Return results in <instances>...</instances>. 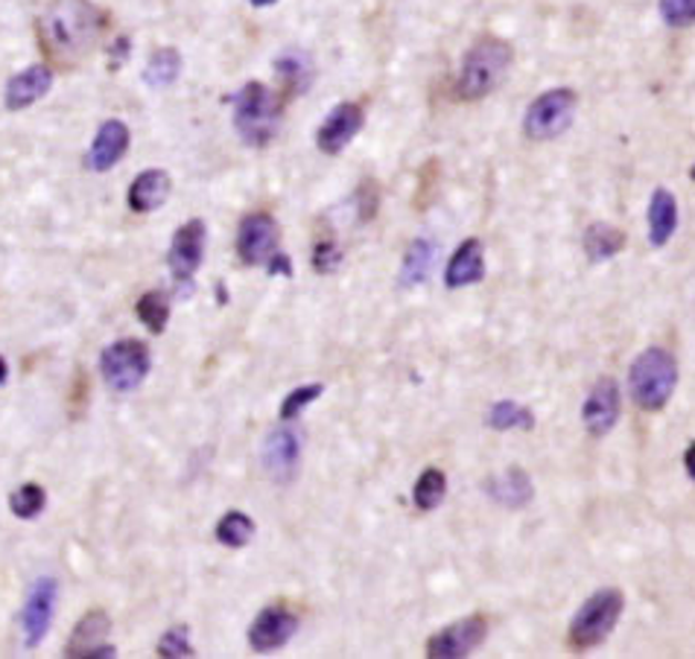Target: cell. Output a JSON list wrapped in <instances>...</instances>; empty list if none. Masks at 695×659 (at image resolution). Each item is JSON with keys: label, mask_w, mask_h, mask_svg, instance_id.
I'll return each instance as SVG.
<instances>
[{"label": "cell", "mask_w": 695, "mask_h": 659, "mask_svg": "<svg viewBox=\"0 0 695 659\" xmlns=\"http://www.w3.org/2000/svg\"><path fill=\"white\" fill-rule=\"evenodd\" d=\"M622 412V400H620V386L617 379L602 377L590 388L588 400L581 406V423L588 429L594 437H605L617 426Z\"/></svg>", "instance_id": "obj_14"}, {"label": "cell", "mask_w": 695, "mask_h": 659, "mask_svg": "<svg viewBox=\"0 0 695 659\" xmlns=\"http://www.w3.org/2000/svg\"><path fill=\"white\" fill-rule=\"evenodd\" d=\"M576 91L570 88H553V91H544L538 99H532V106L526 108V117H523V132L530 141H555L558 134H564L570 129L573 117H576Z\"/></svg>", "instance_id": "obj_7"}, {"label": "cell", "mask_w": 695, "mask_h": 659, "mask_svg": "<svg viewBox=\"0 0 695 659\" xmlns=\"http://www.w3.org/2000/svg\"><path fill=\"white\" fill-rule=\"evenodd\" d=\"M485 278V248L480 239H464L462 246L456 248L450 263H447L445 287L462 289L471 283H480Z\"/></svg>", "instance_id": "obj_19"}, {"label": "cell", "mask_w": 695, "mask_h": 659, "mask_svg": "<svg viewBox=\"0 0 695 659\" xmlns=\"http://www.w3.org/2000/svg\"><path fill=\"white\" fill-rule=\"evenodd\" d=\"M205 239L207 228L202 219H191V223H184L182 228L173 234L167 263H170V272H173L175 283L182 287V295H188L193 289V278H196L199 266L205 260Z\"/></svg>", "instance_id": "obj_9"}, {"label": "cell", "mask_w": 695, "mask_h": 659, "mask_svg": "<svg viewBox=\"0 0 695 659\" xmlns=\"http://www.w3.org/2000/svg\"><path fill=\"white\" fill-rule=\"evenodd\" d=\"M324 395V386L322 382H310V386H298L292 388L290 395L284 397V403H281V421H296L298 414L304 412L307 406L316 403L319 397Z\"/></svg>", "instance_id": "obj_33"}, {"label": "cell", "mask_w": 695, "mask_h": 659, "mask_svg": "<svg viewBox=\"0 0 695 659\" xmlns=\"http://www.w3.org/2000/svg\"><path fill=\"white\" fill-rule=\"evenodd\" d=\"M135 313H138V318L143 322V327H149L158 336V333H164L167 322H170V298H167L164 292L152 289V292L138 298Z\"/></svg>", "instance_id": "obj_30"}, {"label": "cell", "mask_w": 695, "mask_h": 659, "mask_svg": "<svg viewBox=\"0 0 695 659\" xmlns=\"http://www.w3.org/2000/svg\"><path fill=\"white\" fill-rule=\"evenodd\" d=\"M447 496V476L439 471V467H427V471L418 476L413 490V503L418 511L430 514L436 511Z\"/></svg>", "instance_id": "obj_27"}, {"label": "cell", "mask_w": 695, "mask_h": 659, "mask_svg": "<svg viewBox=\"0 0 695 659\" xmlns=\"http://www.w3.org/2000/svg\"><path fill=\"white\" fill-rule=\"evenodd\" d=\"M485 494H489L496 505H503L509 511H517V508H526V505L532 503L535 485H532V478L526 476V471H521V467H509L505 473H500V476L485 482Z\"/></svg>", "instance_id": "obj_20"}, {"label": "cell", "mask_w": 695, "mask_h": 659, "mask_svg": "<svg viewBox=\"0 0 695 659\" xmlns=\"http://www.w3.org/2000/svg\"><path fill=\"white\" fill-rule=\"evenodd\" d=\"M622 248H626V231L617 225L594 223L585 231V255H588L590 263H605V260L620 255Z\"/></svg>", "instance_id": "obj_24"}, {"label": "cell", "mask_w": 695, "mask_h": 659, "mask_svg": "<svg viewBox=\"0 0 695 659\" xmlns=\"http://www.w3.org/2000/svg\"><path fill=\"white\" fill-rule=\"evenodd\" d=\"M108 630H111V618L106 611H88L76 622L74 634L65 645V657H115V645H106Z\"/></svg>", "instance_id": "obj_16"}, {"label": "cell", "mask_w": 695, "mask_h": 659, "mask_svg": "<svg viewBox=\"0 0 695 659\" xmlns=\"http://www.w3.org/2000/svg\"><path fill=\"white\" fill-rule=\"evenodd\" d=\"M622 607H626V602H622L620 590H599V593L590 595L570 622L567 642H570L573 651H590L596 645H602L620 622Z\"/></svg>", "instance_id": "obj_5"}, {"label": "cell", "mask_w": 695, "mask_h": 659, "mask_svg": "<svg viewBox=\"0 0 695 659\" xmlns=\"http://www.w3.org/2000/svg\"><path fill=\"white\" fill-rule=\"evenodd\" d=\"M489 636V618L485 616H468L459 618L453 625L441 627L439 634L430 636L427 642V657L430 659H462L471 657Z\"/></svg>", "instance_id": "obj_10"}, {"label": "cell", "mask_w": 695, "mask_h": 659, "mask_svg": "<svg viewBox=\"0 0 695 659\" xmlns=\"http://www.w3.org/2000/svg\"><path fill=\"white\" fill-rule=\"evenodd\" d=\"M170 187H173V182H170V175L164 170H147L129 187V207L135 214H152V210L164 205L167 196H170Z\"/></svg>", "instance_id": "obj_22"}, {"label": "cell", "mask_w": 695, "mask_h": 659, "mask_svg": "<svg viewBox=\"0 0 695 659\" xmlns=\"http://www.w3.org/2000/svg\"><path fill=\"white\" fill-rule=\"evenodd\" d=\"M281 115L284 102L260 83H246L234 97V129L248 147H269L281 129Z\"/></svg>", "instance_id": "obj_3"}, {"label": "cell", "mask_w": 695, "mask_h": 659, "mask_svg": "<svg viewBox=\"0 0 695 659\" xmlns=\"http://www.w3.org/2000/svg\"><path fill=\"white\" fill-rule=\"evenodd\" d=\"M158 657H164V659L196 657V651H193V645H191V627H184V625L170 627V630L161 636V642H158Z\"/></svg>", "instance_id": "obj_32"}, {"label": "cell", "mask_w": 695, "mask_h": 659, "mask_svg": "<svg viewBox=\"0 0 695 659\" xmlns=\"http://www.w3.org/2000/svg\"><path fill=\"white\" fill-rule=\"evenodd\" d=\"M491 429L496 432H512V429H535V414L526 406H517L514 400H500L489 409L485 418Z\"/></svg>", "instance_id": "obj_29"}, {"label": "cell", "mask_w": 695, "mask_h": 659, "mask_svg": "<svg viewBox=\"0 0 695 659\" xmlns=\"http://www.w3.org/2000/svg\"><path fill=\"white\" fill-rule=\"evenodd\" d=\"M663 21L675 30L693 24L695 18V0H661Z\"/></svg>", "instance_id": "obj_34"}, {"label": "cell", "mask_w": 695, "mask_h": 659, "mask_svg": "<svg viewBox=\"0 0 695 659\" xmlns=\"http://www.w3.org/2000/svg\"><path fill=\"white\" fill-rule=\"evenodd\" d=\"M356 207H360V219L363 223H372L377 216V207H381V190L374 182H363V187L356 190Z\"/></svg>", "instance_id": "obj_36"}, {"label": "cell", "mask_w": 695, "mask_h": 659, "mask_svg": "<svg viewBox=\"0 0 695 659\" xmlns=\"http://www.w3.org/2000/svg\"><path fill=\"white\" fill-rule=\"evenodd\" d=\"M58 602V584L53 577H39L26 595L24 613H21V630H24L26 648H39L53 625V613Z\"/></svg>", "instance_id": "obj_12"}, {"label": "cell", "mask_w": 695, "mask_h": 659, "mask_svg": "<svg viewBox=\"0 0 695 659\" xmlns=\"http://www.w3.org/2000/svg\"><path fill=\"white\" fill-rule=\"evenodd\" d=\"M365 123L363 106L356 102H340L331 115L324 117V123L316 132V147L322 149L324 155H340L348 143L354 141Z\"/></svg>", "instance_id": "obj_15"}, {"label": "cell", "mask_w": 695, "mask_h": 659, "mask_svg": "<svg viewBox=\"0 0 695 659\" xmlns=\"http://www.w3.org/2000/svg\"><path fill=\"white\" fill-rule=\"evenodd\" d=\"M50 88H53V71L47 65H33L9 79L3 99H7L9 111H21V108L39 102Z\"/></svg>", "instance_id": "obj_18"}, {"label": "cell", "mask_w": 695, "mask_h": 659, "mask_svg": "<svg viewBox=\"0 0 695 659\" xmlns=\"http://www.w3.org/2000/svg\"><path fill=\"white\" fill-rule=\"evenodd\" d=\"M257 526L255 519L243 511H228L220 522H216V543L228 545V549H243V545L252 543Z\"/></svg>", "instance_id": "obj_28"}, {"label": "cell", "mask_w": 695, "mask_h": 659, "mask_svg": "<svg viewBox=\"0 0 695 659\" xmlns=\"http://www.w3.org/2000/svg\"><path fill=\"white\" fill-rule=\"evenodd\" d=\"M7 374H9L7 359H3V356H0V386H3V382H7Z\"/></svg>", "instance_id": "obj_39"}, {"label": "cell", "mask_w": 695, "mask_h": 659, "mask_svg": "<svg viewBox=\"0 0 695 659\" xmlns=\"http://www.w3.org/2000/svg\"><path fill=\"white\" fill-rule=\"evenodd\" d=\"M301 455H304V432L292 421H281V426L269 429L260 446V462L275 485L296 482L301 471Z\"/></svg>", "instance_id": "obj_8"}, {"label": "cell", "mask_w": 695, "mask_h": 659, "mask_svg": "<svg viewBox=\"0 0 695 659\" xmlns=\"http://www.w3.org/2000/svg\"><path fill=\"white\" fill-rule=\"evenodd\" d=\"M44 505H47V494L35 482H26V485H21L15 494L9 496V511L15 514L18 519L39 517L44 511Z\"/></svg>", "instance_id": "obj_31"}, {"label": "cell", "mask_w": 695, "mask_h": 659, "mask_svg": "<svg viewBox=\"0 0 695 659\" xmlns=\"http://www.w3.org/2000/svg\"><path fill=\"white\" fill-rule=\"evenodd\" d=\"M275 74L281 76L292 94H301L313 83V58L307 56L304 50H284L281 56L275 58Z\"/></svg>", "instance_id": "obj_25"}, {"label": "cell", "mask_w": 695, "mask_h": 659, "mask_svg": "<svg viewBox=\"0 0 695 659\" xmlns=\"http://www.w3.org/2000/svg\"><path fill=\"white\" fill-rule=\"evenodd\" d=\"M281 239V225L272 214H248L243 216L240 231H237V255L246 266H266V260L275 255Z\"/></svg>", "instance_id": "obj_11"}, {"label": "cell", "mask_w": 695, "mask_h": 659, "mask_svg": "<svg viewBox=\"0 0 695 659\" xmlns=\"http://www.w3.org/2000/svg\"><path fill=\"white\" fill-rule=\"evenodd\" d=\"M149 347L138 338H120L115 345H108L99 356V374L115 395H129L141 386L149 374Z\"/></svg>", "instance_id": "obj_6"}, {"label": "cell", "mask_w": 695, "mask_h": 659, "mask_svg": "<svg viewBox=\"0 0 695 659\" xmlns=\"http://www.w3.org/2000/svg\"><path fill=\"white\" fill-rule=\"evenodd\" d=\"M252 7H272V3H278V0H248Z\"/></svg>", "instance_id": "obj_40"}, {"label": "cell", "mask_w": 695, "mask_h": 659, "mask_svg": "<svg viewBox=\"0 0 695 659\" xmlns=\"http://www.w3.org/2000/svg\"><path fill=\"white\" fill-rule=\"evenodd\" d=\"M509 67H512V47H509V42L485 35L464 53L462 71H459V79H456V94L464 102H477V99L489 97L496 85L503 83Z\"/></svg>", "instance_id": "obj_2"}, {"label": "cell", "mask_w": 695, "mask_h": 659, "mask_svg": "<svg viewBox=\"0 0 695 659\" xmlns=\"http://www.w3.org/2000/svg\"><path fill=\"white\" fill-rule=\"evenodd\" d=\"M266 274H269V278H275V274L292 278V260L287 255H272L266 260Z\"/></svg>", "instance_id": "obj_37"}, {"label": "cell", "mask_w": 695, "mask_h": 659, "mask_svg": "<svg viewBox=\"0 0 695 659\" xmlns=\"http://www.w3.org/2000/svg\"><path fill=\"white\" fill-rule=\"evenodd\" d=\"M179 74H182V56H179V50L161 47L149 56V65L143 71V83L149 88H167V85H173L179 79Z\"/></svg>", "instance_id": "obj_26"}, {"label": "cell", "mask_w": 695, "mask_h": 659, "mask_svg": "<svg viewBox=\"0 0 695 659\" xmlns=\"http://www.w3.org/2000/svg\"><path fill=\"white\" fill-rule=\"evenodd\" d=\"M298 630V616L287 604H269L257 613L255 622L248 625V645L257 653L278 651L290 642Z\"/></svg>", "instance_id": "obj_13"}, {"label": "cell", "mask_w": 695, "mask_h": 659, "mask_svg": "<svg viewBox=\"0 0 695 659\" xmlns=\"http://www.w3.org/2000/svg\"><path fill=\"white\" fill-rule=\"evenodd\" d=\"M342 263V251L333 239H322L319 246L313 248V269L319 274H331L336 272Z\"/></svg>", "instance_id": "obj_35"}, {"label": "cell", "mask_w": 695, "mask_h": 659, "mask_svg": "<svg viewBox=\"0 0 695 659\" xmlns=\"http://www.w3.org/2000/svg\"><path fill=\"white\" fill-rule=\"evenodd\" d=\"M693 455H695V444H689V446H687V453H684V471H687V476H689V478H695Z\"/></svg>", "instance_id": "obj_38"}, {"label": "cell", "mask_w": 695, "mask_h": 659, "mask_svg": "<svg viewBox=\"0 0 695 659\" xmlns=\"http://www.w3.org/2000/svg\"><path fill=\"white\" fill-rule=\"evenodd\" d=\"M106 18L92 0H50L35 33L47 58L58 67H76L99 44Z\"/></svg>", "instance_id": "obj_1"}, {"label": "cell", "mask_w": 695, "mask_h": 659, "mask_svg": "<svg viewBox=\"0 0 695 659\" xmlns=\"http://www.w3.org/2000/svg\"><path fill=\"white\" fill-rule=\"evenodd\" d=\"M678 231V202L666 187H657L649 202V242L652 248H663Z\"/></svg>", "instance_id": "obj_21"}, {"label": "cell", "mask_w": 695, "mask_h": 659, "mask_svg": "<svg viewBox=\"0 0 695 659\" xmlns=\"http://www.w3.org/2000/svg\"><path fill=\"white\" fill-rule=\"evenodd\" d=\"M629 386L634 403L643 412H663L678 386V363L663 347H645L634 359L629 374Z\"/></svg>", "instance_id": "obj_4"}, {"label": "cell", "mask_w": 695, "mask_h": 659, "mask_svg": "<svg viewBox=\"0 0 695 659\" xmlns=\"http://www.w3.org/2000/svg\"><path fill=\"white\" fill-rule=\"evenodd\" d=\"M436 257H439V248L430 237L413 239V246L406 248L404 266H400V283L404 287H418L432 274V266H436Z\"/></svg>", "instance_id": "obj_23"}, {"label": "cell", "mask_w": 695, "mask_h": 659, "mask_svg": "<svg viewBox=\"0 0 695 659\" xmlns=\"http://www.w3.org/2000/svg\"><path fill=\"white\" fill-rule=\"evenodd\" d=\"M129 141H132V134H129V126L124 120H106V123L99 126L97 138H94L92 149H88V158H85L88 170L108 173L126 155Z\"/></svg>", "instance_id": "obj_17"}]
</instances>
